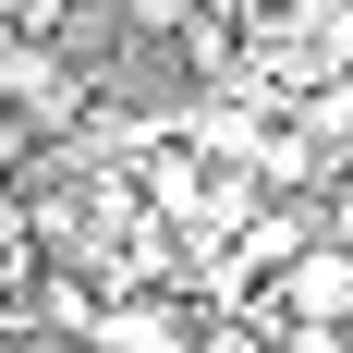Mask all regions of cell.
Masks as SVG:
<instances>
[{"instance_id":"1","label":"cell","mask_w":353,"mask_h":353,"mask_svg":"<svg viewBox=\"0 0 353 353\" xmlns=\"http://www.w3.org/2000/svg\"><path fill=\"white\" fill-rule=\"evenodd\" d=\"M256 317H268V329H317V341H341V329H353V256H341V244H305L281 281L256 292Z\"/></svg>"},{"instance_id":"2","label":"cell","mask_w":353,"mask_h":353,"mask_svg":"<svg viewBox=\"0 0 353 353\" xmlns=\"http://www.w3.org/2000/svg\"><path fill=\"white\" fill-rule=\"evenodd\" d=\"M341 353H353V329H341Z\"/></svg>"}]
</instances>
